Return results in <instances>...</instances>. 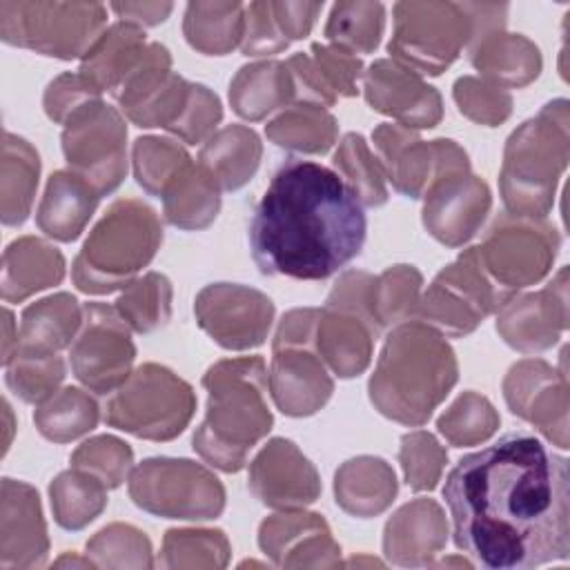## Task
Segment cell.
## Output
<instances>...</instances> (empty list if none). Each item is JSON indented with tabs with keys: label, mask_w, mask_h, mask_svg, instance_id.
I'll list each match as a JSON object with an SVG mask.
<instances>
[{
	"label": "cell",
	"mask_w": 570,
	"mask_h": 570,
	"mask_svg": "<svg viewBox=\"0 0 570 570\" xmlns=\"http://www.w3.org/2000/svg\"><path fill=\"white\" fill-rule=\"evenodd\" d=\"M443 499L456 548L483 568L523 570L570 554L568 459L530 432L461 456Z\"/></svg>",
	"instance_id": "obj_1"
},
{
	"label": "cell",
	"mask_w": 570,
	"mask_h": 570,
	"mask_svg": "<svg viewBox=\"0 0 570 570\" xmlns=\"http://www.w3.org/2000/svg\"><path fill=\"white\" fill-rule=\"evenodd\" d=\"M363 205L330 167L287 158L249 218L252 258L265 276L323 281L363 249Z\"/></svg>",
	"instance_id": "obj_2"
},
{
	"label": "cell",
	"mask_w": 570,
	"mask_h": 570,
	"mask_svg": "<svg viewBox=\"0 0 570 570\" xmlns=\"http://www.w3.org/2000/svg\"><path fill=\"white\" fill-rule=\"evenodd\" d=\"M459 381L456 354L441 332L412 318L387 334L367 394L385 419L419 428Z\"/></svg>",
	"instance_id": "obj_3"
},
{
	"label": "cell",
	"mask_w": 570,
	"mask_h": 570,
	"mask_svg": "<svg viewBox=\"0 0 570 570\" xmlns=\"http://www.w3.org/2000/svg\"><path fill=\"white\" fill-rule=\"evenodd\" d=\"M207 410L191 443L196 454L223 470L238 472L249 450L269 434L274 416L267 405V367L261 356L223 358L205 376Z\"/></svg>",
	"instance_id": "obj_4"
},
{
	"label": "cell",
	"mask_w": 570,
	"mask_h": 570,
	"mask_svg": "<svg viewBox=\"0 0 570 570\" xmlns=\"http://www.w3.org/2000/svg\"><path fill=\"white\" fill-rule=\"evenodd\" d=\"M570 158L568 100L557 98L508 138L499 189L510 216L546 218Z\"/></svg>",
	"instance_id": "obj_5"
},
{
	"label": "cell",
	"mask_w": 570,
	"mask_h": 570,
	"mask_svg": "<svg viewBox=\"0 0 570 570\" xmlns=\"http://www.w3.org/2000/svg\"><path fill=\"white\" fill-rule=\"evenodd\" d=\"M163 243L158 214L138 198H120L89 232L73 258L71 281L85 294L125 289Z\"/></svg>",
	"instance_id": "obj_6"
},
{
	"label": "cell",
	"mask_w": 570,
	"mask_h": 570,
	"mask_svg": "<svg viewBox=\"0 0 570 570\" xmlns=\"http://www.w3.org/2000/svg\"><path fill=\"white\" fill-rule=\"evenodd\" d=\"M318 314L321 307L289 309L272 341L269 394L285 416H312L334 392V381L314 343Z\"/></svg>",
	"instance_id": "obj_7"
},
{
	"label": "cell",
	"mask_w": 570,
	"mask_h": 570,
	"mask_svg": "<svg viewBox=\"0 0 570 570\" xmlns=\"http://www.w3.org/2000/svg\"><path fill=\"white\" fill-rule=\"evenodd\" d=\"M107 29L100 2L0 0V38L49 58H82Z\"/></svg>",
	"instance_id": "obj_8"
},
{
	"label": "cell",
	"mask_w": 570,
	"mask_h": 570,
	"mask_svg": "<svg viewBox=\"0 0 570 570\" xmlns=\"http://www.w3.org/2000/svg\"><path fill=\"white\" fill-rule=\"evenodd\" d=\"M196 412L191 385L158 363H142L111 392L105 423L147 441H171Z\"/></svg>",
	"instance_id": "obj_9"
},
{
	"label": "cell",
	"mask_w": 570,
	"mask_h": 570,
	"mask_svg": "<svg viewBox=\"0 0 570 570\" xmlns=\"http://www.w3.org/2000/svg\"><path fill=\"white\" fill-rule=\"evenodd\" d=\"M374 276L343 272L334 283L316 323V352L338 379L363 374L372 361L374 341L381 332L372 312Z\"/></svg>",
	"instance_id": "obj_10"
},
{
	"label": "cell",
	"mask_w": 570,
	"mask_h": 570,
	"mask_svg": "<svg viewBox=\"0 0 570 570\" xmlns=\"http://www.w3.org/2000/svg\"><path fill=\"white\" fill-rule=\"evenodd\" d=\"M387 51L419 76L443 73L470 45L474 22L465 2H396Z\"/></svg>",
	"instance_id": "obj_11"
},
{
	"label": "cell",
	"mask_w": 570,
	"mask_h": 570,
	"mask_svg": "<svg viewBox=\"0 0 570 570\" xmlns=\"http://www.w3.org/2000/svg\"><path fill=\"white\" fill-rule=\"evenodd\" d=\"M131 501L163 519L207 521L225 510L220 479L191 459L151 456L129 472Z\"/></svg>",
	"instance_id": "obj_12"
},
{
	"label": "cell",
	"mask_w": 570,
	"mask_h": 570,
	"mask_svg": "<svg viewBox=\"0 0 570 570\" xmlns=\"http://www.w3.org/2000/svg\"><path fill=\"white\" fill-rule=\"evenodd\" d=\"M510 296L488 276L476 247H468L421 294L416 316L443 336L461 338L472 334Z\"/></svg>",
	"instance_id": "obj_13"
},
{
	"label": "cell",
	"mask_w": 570,
	"mask_h": 570,
	"mask_svg": "<svg viewBox=\"0 0 570 570\" xmlns=\"http://www.w3.org/2000/svg\"><path fill=\"white\" fill-rule=\"evenodd\" d=\"M561 238L546 218L503 214L476 247L488 276L508 294L539 283L552 267Z\"/></svg>",
	"instance_id": "obj_14"
},
{
	"label": "cell",
	"mask_w": 570,
	"mask_h": 570,
	"mask_svg": "<svg viewBox=\"0 0 570 570\" xmlns=\"http://www.w3.org/2000/svg\"><path fill=\"white\" fill-rule=\"evenodd\" d=\"M60 140L69 169L100 196L120 187L127 176V125L116 107L102 98L82 105L67 118Z\"/></svg>",
	"instance_id": "obj_15"
},
{
	"label": "cell",
	"mask_w": 570,
	"mask_h": 570,
	"mask_svg": "<svg viewBox=\"0 0 570 570\" xmlns=\"http://www.w3.org/2000/svg\"><path fill=\"white\" fill-rule=\"evenodd\" d=\"M136 358L131 327L122 321L118 309L107 303H85L82 325L69 347V363L73 376L96 394L116 392Z\"/></svg>",
	"instance_id": "obj_16"
},
{
	"label": "cell",
	"mask_w": 570,
	"mask_h": 570,
	"mask_svg": "<svg viewBox=\"0 0 570 570\" xmlns=\"http://www.w3.org/2000/svg\"><path fill=\"white\" fill-rule=\"evenodd\" d=\"M372 142L385 178L407 198H421L430 183L445 171L470 169L468 154L459 142L450 138L425 142L416 129L399 122H381L372 131Z\"/></svg>",
	"instance_id": "obj_17"
},
{
	"label": "cell",
	"mask_w": 570,
	"mask_h": 570,
	"mask_svg": "<svg viewBox=\"0 0 570 570\" xmlns=\"http://www.w3.org/2000/svg\"><path fill=\"white\" fill-rule=\"evenodd\" d=\"M274 312L267 294L238 283L205 285L194 301V316L200 330L232 352L263 345L274 323Z\"/></svg>",
	"instance_id": "obj_18"
},
{
	"label": "cell",
	"mask_w": 570,
	"mask_h": 570,
	"mask_svg": "<svg viewBox=\"0 0 570 570\" xmlns=\"http://www.w3.org/2000/svg\"><path fill=\"white\" fill-rule=\"evenodd\" d=\"M189 91L191 82L171 71L169 49L160 42H149L142 60L125 78L114 98L134 125L171 131L189 100Z\"/></svg>",
	"instance_id": "obj_19"
},
{
	"label": "cell",
	"mask_w": 570,
	"mask_h": 570,
	"mask_svg": "<svg viewBox=\"0 0 570 570\" xmlns=\"http://www.w3.org/2000/svg\"><path fill=\"white\" fill-rule=\"evenodd\" d=\"M510 412L528 421L550 443L568 448V376L541 358L514 363L503 379Z\"/></svg>",
	"instance_id": "obj_20"
},
{
	"label": "cell",
	"mask_w": 570,
	"mask_h": 570,
	"mask_svg": "<svg viewBox=\"0 0 570 570\" xmlns=\"http://www.w3.org/2000/svg\"><path fill=\"white\" fill-rule=\"evenodd\" d=\"M423 198V227L445 247L465 245L483 225L492 194L470 169L445 171L430 183Z\"/></svg>",
	"instance_id": "obj_21"
},
{
	"label": "cell",
	"mask_w": 570,
	"mask_h": 570,
	"mask_svg": "<svg viewBox=\"0 0 570 570\" xmlns=\"http://www.w3.org/2000/svg\"><path fill=\"white\" fill-rule=\"evenodd\" d=\"M568 327V267L539 292L512 294L497 309V332L517 352L552 347Z\"/></svg>",
	"instance_id": "obj_22"
},
{
	"label": "cell",
	"mask_w": 570,
	"mask_h": 570,
	"mask_svg": "<svg viewBox=\"0 0 570 570\" xmlns=\"http://www.w3.org/2000/svg\"><path fill=\"white\" fill-rule=\"evenodd\" d=\"M252 494L274 510H301L321 497V476L314 463L289 439L274 436L249 463Z\"/></svg>",
	"instance_id": "obj_23"
},
{
	"label": "cell",
	"mask_w": 570,
	"mask_h": 570,
	"mask_svg": "<svg viewBox=\"0 0 570 570\" xmlns=\"http://www.w3.org/2000/svg\"><path fill=\"white\" fill-rule=\"evenodd\" d=\"M367 105L410 129H432L443 118L441 94L423 76L401 67L392 58L374 60L363 71Z\"/></svg>",
	"instance_id": "obj_24"
},
{
	"label": "cell",
	"mask_w": 570,
	"mask_h": 570,
	"mask_svg": "<svg viewBox=\"0 0 570 570\" xmlns=\"http://www.w3.org/2000/svg\"><path fill=\"white\" fill-rule=\"evenodd\" d=\"M258 546L281 568L341 566V546L316 512L281 510L258 525Z\"/></svg>",
	"instance_id": "obj_25"
},
{
	"label": "cell",
	"mask_w": 570,
	"mask_h": 570,
	"mask_svg": "<svg viewBox=\"0 0 570 570\" xmlns=\"http://www.w3.org/2000/svg\"><path fill=\"white\" fill-rule=\"evenodd\" d=\"M47 552L49 537L38 490L4 476L0 499V568H40L47 561Z\"/></svg>",
	"instance_id": "obj_26"
},
{
	"label": "cell",
	"mask_w": 570,
	"mask_h": 570,
	"mask_svg": "<svg viewBox=\"0 0 570 570\" xmlns=\"http://www.w3.org/2000/svg\"><path fill=\"white\" fill-rule=\"evenodd\" d=\"M448 519L443 508L428 497L401 505L385 523L383 552L394 566H434V557L445 548Z\"/></svg>",
	"instance_id": "obj_27"
},
{
	"label": "cell",
	"mask_w": 570,
	"mask_h": 570,
	"mask_svg": "<svg viewBox=\"0 0 570 570\" xmlns=\"http://www.w3.org/2000/svg\"><path fill=\"white\" fill-rule=\"evenodd\" d=\"M100 198L102 196L71 169L53 171L36 209V225L45 236L71 243L85 232Z\"/></svg>",
	"instance_id": "obj_28"
},
{
	"label": "cell",
	"mask_w": 570,
	"mask_h": 570,
	"mask_svg": "<svg viewBox=\"0 0 570 570\" xmlns=\"http://www.w3.org/2000/svg\"><path fill=\"white\" fill-rule=\"evenodd\" d=\"M468 53L481 78L501 89H521L530 85L539 78L543 67L539 47L530 38L508 33L505 29L470 42Z\"/></svg>",
	"instance_id": "obj_29"
},
{
	"label": "cell",
	"mask_w": 570,
	"mask_h": 570,
	"mask_svg": "<svg viewBox=\"0 0 570 570\" xmlns=\"http://www.w3.org/2000/svg\"><path fill=\"white\" fill-rule=\"evenodd\" d=\"M396 492V474L381 456L361 454L347 459L334 474L336 505L358 519H370L385 512Z\"/></svg>",
	"instance_id": "obj_30"
},
{
	"label": "cell",
	"mask_w": 570,
	"mask_h": 570,
	"mask_svg": "<svg viewBox=\"0 0 570 570\" xmlns=\"http://www.w3.org/2000/svg\"><path fill=\"white\" fill-rule=\"evenodd\" d=\"M65 278V256L51 243L22 236L2 254V298L22 303L31 294L58 285Z\"/></svg>",
	"instance_id": "obj_31"
},
{
	"label": "cell",
	"mask_w": 570,
	"mask_h": 570,
	"mask_svg": "<svg viewBox=\"0 0 570 570\" xmlns=\"http://www.w3.org/2000/svg\"><path fill=\"white\" fill-rule=\"evenodd\" d=\"M82 325V305L69 292L45 296L24 307L18 327V350L29 354H60L71 347Z\"/></svg>",
	"instance_id": "obj_32"
},
{
	"label": "cell",
	"mask_w": 570,
	"mask_h": 570,
	"mask_svg": "<svg viewBox=\"0 0 570 570\" xmlns=\"http://www.w3.org/2000/svg\"><path fill=\"white\" fill-rule=\"evenodd\" d=\"M147 47L149 42L140 27L118 20L116 24L107 27L96 45L82 56L78 71L98 91H109L114 96L142 60Z\"/></svg>",
	"instance_id": "obj_33"
},
{
	"label": "cell",
	"mask_w": 570,
	"mask_h": 570,
	"mask_svg": "<svg viewBox=\"0 0 570 570\" xmlns=\"http://www.w3.org/2000/svg\"><path fill=\"white\" fill-rule=\"evenodd\" d=\"M263 158L258 134L245 125H225L200 147L198 163L214 176L220 189L234 191L252 180Z\"/></svg>",
	"instance_id": "obj_34"
},
{
	"label": "cell",
	"mask_w": 570,
	"mask_h": 570,
	"mask_svg": "<svg viewBox=\"0 0 570 570\" xmlns=\"http://www.w3.org/2000/svg\"><path fill=\"white\" fill-rule=\"evenodd\" d=\"M296 100L292 76L281 60H258L243 65L229 82L232 109L249 120L258 122L272 111Z\"/></svg>",
	"instance_id": "obj_35"
},
{
	"label": "cell",
	"mask_w": 570,
	"mask_h": 570,
	"mask_svg": "<svg viewBox=\"0 0 570 570\" xmlns=\"http://www.w3.org/2000/svg\"><path fill=\"white\" fill-rule=\"evenodd\" d=\"M165 220L185 232L209 227L220 209V187L200 165L189 163L163 191Z\"/></svg>",
	"instance_id": "obj_36"
},
{
	"label": "cell",
	"mask_w": 570,
	"mask_h": 570,
	"mask_svg": "<svg viewBox=\"0 0 570 570\" xmlns=\"http://www.w3.org/2000/svg\"><path fill=\"white\" fill-rule=\"evenodd\" d=\"M40 176V156L33 145L11 131L2 138L0 218L7 227L22 225L33 205Z\"/></svg>",
	"instance_id": "obj_37"
},
{
	"label": "cell",
	"mask_w": 570,
	"mask_h": 570,
	"mask_svg": "<svg viewBox=\"0 0 570 570\" xmlns=\"http://www.w3.org/2000/svg\"><path fill=\"white\" fill-rule=\"evenodd\" d=\"M245 31L243 2H189L183 16V33L191 49L205 56H225L236 49Z\"/></svg>",
	"instance_id": "obj_38"
},
{
	"label": "cell",
	"mask_w": 570,
	"mask_h": 570,
	"mask_svg": "<svg viewBox=\"0 0 570 570\" xmlns=\"http://www.w3.org/2000/svg\"><path fill=\"white\" fill-rule=\"evenodd\" d=\"M265 136L287 151L325 154L338 138V122L327 107L296 100L265 125Z\"/></svg>",
	"instance_id": "obj_39"
},
{
	"label": "cell",
	"mask_w": 570,
	"mask_h": 570,
	"mask_svg": "<svg viewBox=\"0 0 570 570\" xmlns=\"http://www.w3.org/2000/svg\"><path fill=\"white\" fill-rule=\"evenodd\" d=\"M100 421L96 399L80 387H62L42 401L33 412L38 432L53 443H69L91 432Z\"/></svg>",
	"instance_id": "obj_40"
},
{
	"label": "cell",
	"mask_w": 570,
	"mask_h": 570,
	"mask_svg": "<svg viewBox=\"0 0 570 570\" xmlns=\"http://www.w3.org/2000/svg\"><path fill=\"white\" fill-rule=\"evenodd\" d=\"M51 512L60 528L82 530L107 508V485L82 470H65L49 485Z\"/></svg>",
	"instance_id": "obj_41"
},
{
	"label": "cell",
	"mask_w": 570,
	"mask_h": 570,
	"mask_svg": "<svg viewBox=\"0 0 570 570\" xmlns=\"http://www.w3.org/2000/svg\"><path fill=\"white\" fill-rule=\"evenodd\" d=\"M332 163L336 174L354 191L361 205L381 207L387 203L390 194L383 165L361 134H345L338 142V149L334 151Z\"/></svg>",
	"instance_id": "obj_42"
},
{
	"label": "cell",
	"mask_w": 570,
	"mask_h": 570,
	"mask_svg": "<svg viewBox=\"0 0 570 570\" xmlns=\"http://www.w3.org/2000/svg\"><path fill=\"white\" fill-rule=\"evenodd\" d=\"M385 31V7L381 2L343 0L330 11L325 38L332 47L350 53H372Z\"/></svg>",
	"instance_id": "obj_43"
},
{
	"label": "cell",
	"mask_w": 570,
	"mask_h": 570,
	"mask_svg": "<svg viewBox=\"0 0 570 570\" xmlns=\"http://www.w3.org/2000/svg\"><path fill=\"white\" fill-rule=\"evenodd\" d=\"M171 283L160 272H147L131 281L116 301V309L131 332L149 334L171 318Z\"/></svg>",
	"instance_id": "obj_44"
},
{
	"label": "cell",
	"mask_w": 570,
	"mask_h": 570,
	"mask_svg": "<svg viewBox=\"0 0 570 570\" xmlns=\"http://www.w3.org/2000/svg\"><path fill=\"white\" fill-rule=\"evenodd\" d=\"M423 276L414 265H392L374 276L372 312L379 327H394L416 318Z\"/></svg>",
	"instance_id": "obj_45"
},
{
	"label": "cell",
	"mask_w": 570,
	"mask_h": 570,
	"mask_svg": "<svg viewBox=\"0 0 570 570\" xmlns=\"http://www.w3.org/2000/svg\"><path fill=\"white\" fill-rule=\"evenodd\" d=\"M232 546L223 530L171 528L163 537V568H225Z\"/></svg>",
	"instance_id": "obj_46"
},
{
	"label": "cell",
	"mask_w": 570,
	"mask_h": 570,
	"mask_svg": "<svg viewBox=\"0 0 570 570\" xmlns=\"http://www.w3.org/2000/svg\"><path fill=\"white\" fill-rule=\"evenodd\" d=\"M136 183L151 196H163L167 185L191 163L187 149L171 138L140 136L131 147Z\"/></svg>",
	"instance_id": "obj_47"
},
{
	"label": "cell",
	"mask_w": 570,
	"mask_h": 570,
	"mask_svg": "<svg viewBox=\"0 0 570 570\" xmlns=\"http://www.w3.org/2000/svg\"><path fill=\"white\" fill-rule=\"evenodd\" d=\"M499 412L479 392H463L456 401L439 416V434L454 448L479 445L499 430Z\"/></svg>",
	"instance_id": "obj_48"
},
{
	"label": "cell",
	"mask_w": 570,
	"mask_h": 570,
	"mask_svg": "<svg viewBox=\"0 0 570 570\" xmlns=\"http://www.w3.org/2000/svg\"><path fill=\"white\" fill-rule=\"evenodd\" d=\"M96 568H154L149 537L129 523H109L87 541Z\"/></svg>",
	"instance_id": "obj_49"
},
{
	"label": "cell",
	"mask_w": 570,
	"mask_h": 570,
	"mask_svg": "<svg viewBox=\"0 0 570 570\" xmlns=\"http://www.w3.org/2000/svg\"><path fill=\"white\" fill-rule=\"evenodd\" d=\"M4 367V381L9 390L24 403L33 405H40L51 394H56L58 385L67 376V365L60 354L16 352Z\"/></svg>",
	"instance_id": "obj_50"
},
{
	"label": "cell",
	"mask_w": 570,
	"mask_h": 570,
	"mask_svg": "<svg viewBox=\"0 0 570 570\" xmlns=\"http://www.w3.org/2000/svg\"><path fill=\"white\" fill-rule=\"evenodd\" d=\"M134 465L131 448L111 434H100L80 443L71 454V468L82 470L107 485V490L118 488L129 479Z\"/></svg>",
	"instance_id": "obj_51"
},
{
	"label": "cell",
	"mask_w": 570,
	"mask_h": 570,
	"mask_svg": "<svg viewBox=\"0 0 570 570\" xmlns=\"http://www.w3.org/2000/svg\"><path fill=\"white\" fill-rule=\"evenodd\" d=\"M399 463L410 490L430 492L441 481L443 468L448 463V452L434 434L425 430H414L401 436Z\"/></svg>",
	"instance_id": "obj_52"
},
{
	"label": "cell",
	"mask_w": 570,
	"mask_h": 570,
	"mask_svg": "<svg viewBox=\"0 0 570 570\" xmlns=\"http://www.w3.org/2000/svg\"><path fill=\"white\" fill-rule=\"evenodd\" d=\"M459 111L476 125L497 127L512 114V96L476 76H461L452 87Z\"/></svg>",
	"instance_id": "obj_53"
},
{
	"label": "cell",
	"mask_w": 570,
	"mask_h": 570,
	"mask_svg": "<svg viewBox=\"0 0 570 570\" xmlns=\"http://www.w3.org/2000/svg\"><path fill=\"white\" fill-rule=\"evenodd\" d=\"M220 120H223L220 98L209 87L200 82H191L189 100L169 134H174L187 145H198L214 134Z\"/></svg>",
	"instance_id": "obj_54"
},
{
	"label": "cell",
	"mask_w": 570,
	"mask_h": 570,
	"mask_svg": "<svg viewBox=\"0 0 570 570\" xmlns=\"http://www.w3.org/2000/svg\"><path fill=\"white\" fill-rule=\"evenodd\" d=\"M102 91H98L80 71H65L56 76L42 96V107L49 120L65 125L67 118L91 100H100Z\"/></svg>",
	"instance_id": "obj_55"
},
{
	"label": "cell",
	"mask_w": 570,
	"mask_h": 570,
	"mask_svg": "<svg viewBox=\"0 0 570 570\" xmlns=\"http://www.w3.org/2000/svg\"><path fill=\"white\" fill-rule=\"evenodd\" d=\"M287 38L281 33L272 2H249L245 4V31L240 40L243 56H274L287 49Z\"/></svg>",
	"instance_id": "obj_56"
},
{
	"label": "cell",
	"mask_w": 570,
	"mask_h": 570,
	"mask_svg": "<svg viewBox=\"0 0 570 570\" xmlns=\"http://www.w3.org/2000/svg\"><path fill=\"white\" fill-rule=\"evenodd\" d=\"M312 60L321 69L325 82L336 94V98H352L358 94V78L363 76V62L350 51L332 45H312Z\"/></svg>",
	"instance_id": "obj_57"
},
{
	"label": "cell",
	"mask_w": 570,
	"mask_h": 570,
	"mask_svg": "<svg viewBox=\"0 0 570 570\" xmlns=\"http://www.w3.org/2000/svg\"><path fill=\"white\" fill-rule=\"evenodd\" d=\"M285 67H287V71L292 76L296 100L321 105V107H332L338 100L336 94L325 82L321 69L316 67V62L312 60L309 53L298 51V53L289 56L285 60Z\"/></svg>",
	"instance_id": "obj_58"
},
{
	"label": "cell",
	"mask_w": 570,
	"mask_h": 570,
	"mask_svg": "<svg viewBox=\"0 0 570 570\" xmlns=\"http://www.w3.org/2000/svg\"><path fill=\"white\" fill-rule=\"evenodd\" d=\"M321 9L323 2H272L274 20L287 42L309 36Z\"/></svg>",
	"instance_id": "obj_59"
},
{
	"label": "cell",
	"mask_w": 570,
	"mask_h": 570,
	"mask_svg": "<svg viewBox=\"0 0 570 570\" xmlns=\"http://www.w3.org/2000/svg\"><path fill=\"white\" fill-rule=\"evenodd\" d=\"M111 11L129 24L156 27L169 18L174 11L171 2H111Z\"/></svg>",
	"instance_id": "obj_60"
},
{
	"label": "cell",
	"mask_w": 570,
	"mask_h": 570,
	"mask_svg": "<svg viewBox=\"0 0 570 570\" xmlns=\"http://www.w3.org/2000/svg\"><path fill=\"white\" fill-rule=\"evenodd\" d=\"M18 350V325L13 321L11 309H4V321H2V365H9Z\"/></svg>",
	"instance_id": "obj_61"
},
{
	"label": "cell",
	"mask_w": 570,
	"mask_h": 570,
	"mask_svg": "<svg viewBox=\"0 0 570 570\" xmlns=\"http://www.w3.org/2000/svg\"><path fill=\"white\" fill-rule=\"evenodd\" d=\"M56 566H78V568H96V563L87 557V559H78V557H69V554H65V557H60L58 561H56Z\"/></svg>",
	"instance_id": "obj_62"
},
{
	"label": "cell",
	"mask_w": 570,
	"mask_h": 570,
	"mask_svg": "<svg viewBox=\"0 0 570 570\" xmlns=\"http://www.w3.org/2000/svg\"><path fill=\"white\" fill-rule=\"evenodd\" d=\"M439 566H472V561H465V559H443Z\"/></svg>",
	"instance_id": "obj_63"
}]
</instances>
